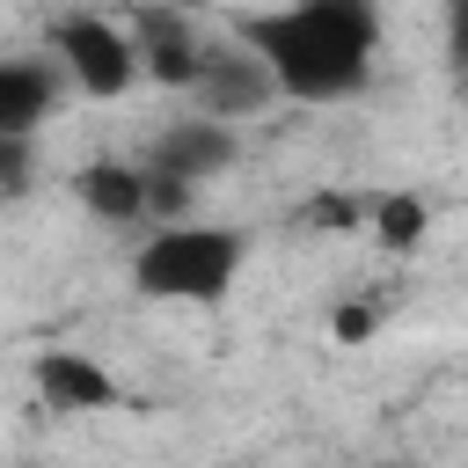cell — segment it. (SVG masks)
<instances>
[{"label":"cell","mask_w":468,"mask_h":468,"mask_svg":"<svg viewBox=\"0 0 468 468\" xmlns=\"http://www.w3.org/2000/svg\"><path fill=\"white\" fill-rule=\"evenodd\" d=\"M29 380H37V395H44L51 410H66V417L124 410V380H117L102 358H88V351H37V358H29Z\"/></svg>","instance_id":"8992f818"},{"label":"cell","mask_w":468,"mask_h":468,"mask_svg":"<svg viewBox=\"0 0 468 468\" xmlns=\"http://www.w3.org/2000/svg\"><path fill=\"white\" fill-rule=\"evenodd\" d=\"M241 263H249V241L234 227L176 219V227H154L132 249V285L146 300H168V307H212V300H227Z\"/></svg>","instance_id":"7a4b0ae2"},{"label":"cell","mask_w":468,"mask_h":468,"mask_svg":"<svg viewBox=\"0 0 468 468\" xmlns=\"http://www.w3.org/2000/svg\"><path fill=\"white\" fill-rule=\"evenodd\" d=\"M73 197H80L102 227H139V219H154V212H146V168L110 161V154L73 168Z\"/></svg>","instance_id":"9c48e42d"},{"label":"cell","mask_w":468,"mask_h":468,"mask_svg":"<svg viewBox=\"0 0 468 468\" xmlns=\"http://www.w3.org/2000/svg\"><path fill=\"white\" fill-rule=\"evenodd\" d=\"M271 73L285 102H351L373 88V58H380V7L373 0H278V7H249L234 15V29Z\"/></svg>","instance_id":"6da1fadb"},{"label":"cell","mask_w":468,"mask_h":468,"mask_svg":"<svg viewBox=\"0 0 468 468\" xmlns=\"http://www.w3.org/2000/svg\"><path fill=\"white\" fill-rule=\"evenodd\" d=\"M307 227H329V234H351V227H373V197H351V190H314L300 205Z\"/></svg>","instance_id":"8fae6325"},{"label":"cell","mask_w":468,"mask_h":468,"mask_svg":"<svg viewBox=\"0 0 468 468\" xmlns=\"http://www.w3.org/2000/svg\"><path fill=\"white\" fill-rule=\"evenodd\" d=\"M29 190H37V139L0 132V197H7V205H22Z\"/></svg>","instance_id":"7c38bea8"},{"label":"cell","mask_w":468,"mask_h":468,"mask_svg":"<svg viewBox=\"0 0 468 468\" xmlns=\"http://www.w3.org/2000/svg\"><path fill=\"white\" fill-rule=\"evenodd\" d=\"M66 88H73L66 66H51V58H37V51L7 58V66H0V132L37 139L44 117H58V95H66Z\"/></svg>","instance_id":"52a82bcc"},{"label":"cell","mask_w":468,"mask_h":468,"mask_svg":"<svg viewBox=\"0 0 468 468\" xmlns=\"http://www.w3.org/2000/svg\"><path fill=\"white\" fill-rule=\"evenodd\" d=\"M446 58L468 80V0H446Z\"/></svg>","instance_id":"9a60e30c"},{"label":"cell","mask_w":468,"mask_h":468,"mask_svg":"<svg viewBox=\"0 0 468 468\" xmlns=\"http://www.w3.org/2000/svg\"><path fill=\"white\" fill-rule=\"evenodd\" d=\"M424 234H431V205H424L417 190H380V197H373V241H380L388 256L424 249Z\"/></svg>","instance_id":"30bf717a"},{"label":"cell","mask_w":468,"mask_h":468,"mask_svg":"<svg viewBox=\"0 0 468 468\" xmlns=\"http://www.w3.org/2000/svg\"><path fill=\"white\" fill-rule=\"evenodd\" d=\"M190 197H197V183H190V176L146 168V212H154V227H176V219H190Z\"/></svg>","instance_id":"4fadbf2b"},{"label":"cell","mask_w":468,"mask_h":468,"mask_svg":"<svg viewBox=\"0 0 468 468\" xmlns=\"http://www.w3.org/2000/svg\"><path fill=\"white\" fill-rule=\"evenodd\" d=\"M190 102H197L205 117L241 124V117H256V110H271V102H285V95H278V73H271L241 37H219V44H205V66H197Z\"/></svg>","instance_id":"277c9868"},{"label":"cell","mask_w":468,"mask_h":468,"mask_svg":"<svg viewBox=\"0 0 468 468\" xmlns=\"http://www.w3.org/2000/svg\"><path fill=\"white\" fill-rule=\"evenodd\" d=\"M132 37H139V58H146V80H161L176 95L197 88V66H205V44L212 37H197V22L183 7H139L132 15Z\"/></svg>","instance_id":"5b68a950"},{"label":"cell","mask_w":468,"mask_h":468,"mask_svg":"<svg viewBox=\"0 0 468 468\" xmlns=\"http://www.w3.org/2000/svg\"><path fill=\"white\" fill-rule=\"evenodd\" d=\"M461 102H468V80H461Z\"/></svg>","instance_id":"2e32d148"},{"label":"cell","mask_w":468,"mask_h":468,"mask_svg":"<svg viewBox=\"0 0 468 468\" xmlns=\"http://www.w3.org/2000/svg\"><path fill=\"white\" fill-rule=\"evenodd\" d=\"M227 161H234V124H227V117L190 110V117H176V124L154 139V161H146V168H168V176L205 183V176H219Z\"/></svg>","instance_id":"ba28073f"},{"label":"cell","mask_w":468,"mask_h":468,"mask_svg":"<svg viewBox=\"0 0 468 468\" xmlns=\"http://www.w3.org/2000/svg\"><path fill=\"white\" fill-rule=\"evenodd\" d=\"M51 58L66 66L73 95H88V102H117L146 80L132 22H110V15H58L51 22Z\"/></svg>","instance_id":"3957f363"},{"label":"cell","mask_w":468,"mask_h":468,"mask_svg":"<svg viewBox=\"0 0 468 468\" xmlns=\"http://www.w3.org/2000/svg\"><path fill=\"white\" fill-rule=\"evenodd\" d=\"M373 329H380V300H351V307L329 314V336H336V344H366Z\"/></svg>","instance_id":"5bb4252c"}]
</instances>
